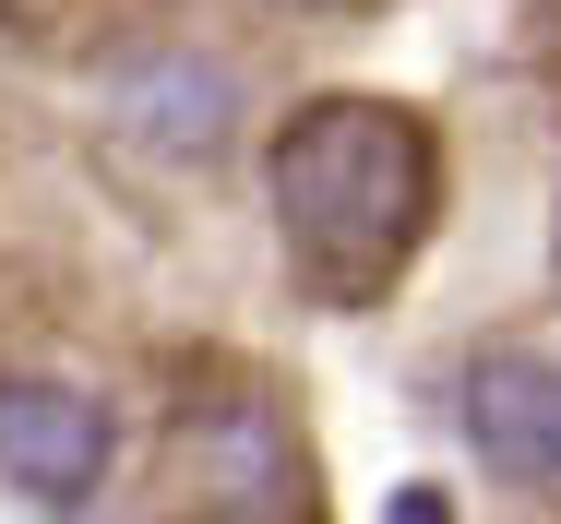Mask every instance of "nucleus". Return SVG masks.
Returning <instances> with one entry per match:
<instances>
[{
	"mask_svg": "<svg viewBox=\"0 0 561 524\" xmlns=\"http://www.w3.org/2000/svg\"><path fill=\"white\" fill-rule=\"evenodd\" d=\"M263 179H275L287 251L346 275V287H370L431 226V131L407 107H382V96H323V107H299L275 131Z\"/></svg>",
	"mask_w": 561,
	"mask_h": 524,
	"instance_id": "1",
	"label": "nucleus"
},
{
	"mask_svg": "<svg viewBox=\"0 0 561 524\" xmlns=\"http://www.w3.org/2000/svg\"><path fill=\"white\" fill-rule=\"evenodd\" d=\"M119 465V418L96 382H60V370H24L0 382V489L12 501H48V513H84Z\"/></svg>",
	"mask_w": 561,
	"mask_h": 524,
	"instance_id": "2",
	"label": "nucleus"
},
{
	"mask_svg": "<svg viewBox=\"0 0 561 524\" xmlns=\"http://www.w3.org/2000/svg\"><path fill=\"white\" fill-rule=\"evenodd\" d=\"M454 418L478 441L490 477L514 489H561V358H526V346H490L454 394Z\"/></svg>",
	"mask_w": 561,
	"mask_h": 524,
	"instance_id": "3",
	"label": "nucleus"
},
{
	"mask_svg": "<svg viewBox=\"0 0 561 524\" xmlns=\"http://www.w3.org/2000/svg\"><path fill=\"white\" fill-rule=\"evenodd\" d=\"M156 72H168V84H131L119 119H131L144 143H168V155H204V143L227 131V72L216 60H156Z\"/></svg>",
	"mask_w": 561,
	"mask_h": 524,
	"instance_id": "4",
	"label": "nucleus"
},
{
	"mask_svg": "<svg viewBox=\"0 0 561 524\" xmlns=\"http://www.w3.org/2000/svg\"><path fill=\"white\" fill-rule=\"evenodd\" d=\"M216 489H239V501H275V489H287L275 429H263V418H216Z\"/></svg>",
	"mask_w": 561,
	"mask_h": 524,
	"instance_id": "5",
	"label": "nucleus"
},
{
	"mask_svg": "<svg viewBox=\"0 0 561 524\" xmlns=\"http://www.w3.org/2000/svg\"><path fill=\"white\" fill-rule=\"evenodd\" d=\"M382 524H454V501H443V489H394V501H382Z\"/></svg>",
	"mask_w": 561,
	"mask_h": 524,
	"instance_id": "6",
	"label": "nucleus"
},
{
	"mask_svg": "<svg viewBox=\"0 0 561 524\" xmlns=\"http://www.w3.org/2000/svg\"><path fill=\"white\" fill-rule=\"evenodd\" d=\"M299 12H335V0H299Z\"/></svg>",
	"mask_w": 561,
	"mask_h": 524,
	"instance_id": "7",
	"label": "nucleus"
},
{
	"mask_svg": "<svg viewBox=\"0 0 561 524\" xmlns=\"http://www.w3.org/2000/svg\"><path fill=\"white\" fill-rule=\"evenodd\" d=\"M144 524H168V513H144Z\"/></svg>",
	"mask_w": 561,
	"mask_h": 524,
	"instance_id": "8",
	"label": "nucleus"
}]
</instances>
